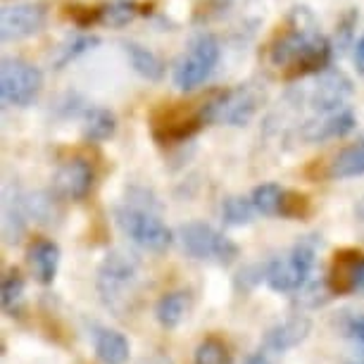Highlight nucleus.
Listing matches in <instances>:
<instances>
[{
	"label": "nucleus",
	"instance_id": "nucleus-1",
	"mask_svg": "<svg viewBox=\"0 0 364 364\" xmlns=\"http://www.w3.org/2000/svg\"><path fill=\"white\" fill-rule=\"evenodd\" d=\"M269 60L279 70H291L293 77L324 70L331 60V43L310 24H295L272 46Z\"/></svg>",
	"mask_w": 364,
	"mask_h": 364
},
{
	"label": "nucleus",
	"instance_id": "nucleus-2",
	"mask_svg": "<svg viewBox=\"0 0 364 364\" xmlns=\"http://www.w3.org/2000/svg\"><path fill=\"white\" fill-rule=\"evenodd\" d=\"M114 222L127 238L148 252H164L171 245V229L160 219V208L155 198L143 191V198H127L124 205L114 208Z\"/></svg>",
	"mask_w": 364,
	"mask_h": 364
},
{
	"label": "nucleus",
	"instance_id": "nucleus-3",
	"mask_svg": "<svg viewBox=\"0 0 364 364\" xmlns=\"http://www.w3.org/2000/svg\"><path fill=\"white\" fill-rule=\"evenodd\" d=\"M317 264V240L300 238L286 255H279L264 267V281L277 293H298L307 284Z\"/></svg>",
	"mask_w": 364,
	"mask_h": 364
},
{
	"label": "nucleus",
	"instance_id": "nucleus-4",
	"mask_svg": "<svg viewBox=\"0 0 364 364\" xmlns=\"http://www.w3.org/2000/svg\"><path fill=\"white\" fill-rule=\"evenodd\" d=\"M178 243L193 259L200 262H217V264H231L238 257V245L224 233H219L215 226L205 222H188L178 226Z\"/></svg>",
	"mask_w": 364,
	"mask_h": 364
},
{
	"label": "nucleus",
	"instance_id": "nucleus-5",
	"mask_svg": "<svg viewBox=\"0 0 364 364\" xmlns=\"http://www.w3.org/2000/svg\"><path fill=\"white\" fill-rule=\"evenodd\" d=\"M219 41L212 33H198L188 43V50L181 55V60L174 67V84L181 91H193L203 86L212 77L219 63Z\"/></svg>",
	"mask_w": 364,
	"mask_h": 364
},
{
	"label": "nucleus",
	"instance_id": "nucleus-6",
	"mask_svg": "<svg viewBox=\"0 0 364 364\" xmlns=\"http://www.w3.org/2000/svg\"><path fill=\"white\" fill-rule=\"evenodd\" d=\"M139 279V262L127 252H109L98 269V291L107 307L114 312L124 310V302L134 293Z\"/></svg>",
	"mask_w": 364,
	"mask_h": 364
},
{
	"label": "nucleus",
	"instance_id": "nucleus-7",
	"mask_svg": "<svg viewBox=\"0 0 364 364\" xmlns=\"http://www.w3.org/2000/svg\"><path fill=\"white\" fill-rule=\"evenodd\" d=\"M43 88V74L38 67L19 58H5L0 67V95L5 105L29 107Z\"/></svg>",
	"mask_w": 364,
	"mask_h": 364
},
{
	"label": "nucleus",
	"instance_id": "nucleus-8",
	"mask_svg": "<svg viewBox=\"0 0 364 364\" xmlns=\"http://www.w3.org/2000/svg\"><path fill=\"white\" fill-rule=\"evenodd\" d=\"M257 112V95L248 86H238L226 91L217 100L203 107L205 122H224L229 127H245Z\"/></svg>",
	"mask_w": 364,
	"mask_h": 364
},
{
	"label": "nucleus",
	"instance_id": "nucleus-9",
	"mask_svg": "<svg viewBox=\"0 0 364 364\" xmlns=\"http://www.w3.org/2000/svg\"><path fill=\"white\" fill-rule=\"evenodd\" d=\"M48 10L41 3H19L8 5L0 15V36L5 43L29 38L46 26Z\"/></svg>",
	"mask_w": 364,
	"mask_h": 364
},
{
	"label": "nucleus",
	"instance_id": "nucleus-10",
	"mask_svg": "<svg viewBox=\"0 0 364 364\" xmlns=\"http://www.w3.org/2000/svg\"><path fill=\"white\" fill-rule=\"evenodd\" d=\"M353 95V81L341 70H328L319 77L312 91V107L321 114H331L343 109L348 98Z\"/></svg>",
	"mask_w": 364,
	"mask_h": 364
},
{
	"label": "nucleus",
	"instance_id": "nucleus-11",
	"mask_svg": "<svg viewBox=\"0 0 364 364\" xmlns=\"http://www.w3.org/2000/svg\"><path fill=\"white\" fill-rule=\"evenodd\" d=\"M55 193L67 200H84L93 186V167L81 157L67 160L55 171Z\"/></svg>",
	"mask_w": 364,
	"mask_h": 364
},
{
	"label": "nucleus",
	"instance_id": "nucleus-12",
	"mask_svg": "<svg viewBox=\"0 0 364 364\" xmlns=\"http://www.w3.org/2000/svg\"><path fill=\"white\" fill-rule=\"evenodd\" d=\"M312 331V321L307 317H295L281 321V324L272 326L264 336V348L272 350V353H286V350H293L295 346H300L302 341L310 336Z\"/></svg>",
	"mask_w": 364,
	"mask_h": 364
},
{
	"label": "nucleus",
	"instance_id": "nucleus-13",
	"mask_svg": "<svg viewBox=\"0 0 364 364\" xmlns=\"http://www.w3.org/2000/svg\"><path fill=\"white\" fill-rule=\"evenodd\" d=\"M26 259H29L33 279L43 286H50L60 267V245L50 238H36L26 250Z\"/></svg>",
	"mask_w": 364,
	"mask_h": 364
},
{
	"label": "nucleus",
	"instance_id": "nucleus-14",
	"mask_svg": "<svg viewBox=\"0 0 364 364\" xmlns=\"http://www.w3.org/2000/svg\"><path fill=\"white\" fill-rule=\"evenodd\" d=\"M355 129V114L350 109H338V112L326 114L321 122L307 124V129L302 132V139L310 143H321V141H331V139H343L346 134H350Z\"/></svg>",
	"mask_w": 364,
	"mask_h": 364
},
{
	"label": "nucleus",
	"instance_id": "nucleus-15",
	"mask_svg": "<svg viewBox=\"0 0 364 364\" xmlns=\"http://www.w3.org/2000/svg\"><path fill=\"white\" fill-rule=\"evenodd\" d=\"M336 328L348 341V364H364V312H341Z\"/></svg>",
	"mask_w": 364,
	"mask_h": 364
},
{
	"label": "nucleus",
	"instance_id": "nucleus-16",
	"mask_svg": "<svg viewBox=\"0 0 364 364\" xmlns=\"http://www.w3.org/2000/svg\"><path fill=\"white\" fill-rule=\"evenodd\" d=\"M360 252L355 250H341L336 252L331 272H328L326 286L333 295H348L355 291V269L360 262Z\"/></svg>",
	"mask_w": 364,
	"mask_h": 364
},
{
	"label": "nucleus",
	"instance_id": "nucleus-17",
	"mask_svg": "<svg viewBox=\"0 0 364 364\" xmlns=\"http://www.w3.org/2000/svg\"><path fill=\"white\" fill-rule=\"evenodd\" d=\"M95 355L102 364H127L132 346H129L127 336L119 331H109V328H98L93 333Z\"/></svg>",
	"mask_w": 364,
	"mask_h": 364
},
{
	"label": "nucleus",
	"instance_id": "nucleus-18",
	"mask_svg": "<svg viewBox=\"0 0 364 364\" xmlns=\"http://www.w3.org/2000/svg\"><path fill=\"white\" fill-rule=\"evenodd\" d=\"M188 312V295L183 291L164 293L155 305V317L164 328H176Z\"/></svg>",
	"mask_w": 364,
	"mask_h": 364
},
{
	"label": "nucleus",
	"instance_id": "nucleus-19",
	"mask_svg": "<svg viewBox=\"0 0 364 364\" xmlns=\"http://www.w3.org/2000/svg\"><path fill=\"white\" fill-rule=\"evenodd\" d=\"M331 178H355L364 176V141L355 143V146L343 148L338 155L333 157L331 169H328Z\"/></svg>",
	"mask_w": 364,
	"mask_h": 364
},
{
	"label": "nucleus",
	"instance_id": "nucleus-20",
	"mask_svg": "<svg viewBox=\"0 0 364 364\" xmlns=\"http://www.w3.org/2000/svg\"><path fill=\"white\" fill-rule=\"evenodd\" d=\"M124 53L129 58V65L134 67V72L141 74L143 79H148V81L162 79L164 65L153 50H148V48H143L139 43H124Z\"/></svg>",
	"mask_w": 364,
	"mask_h": 364
},
{
	"label": "nucleus",
	"instance_id": "nucleus-21",
	"mask_svg": "<svg viewBox=\"0 0 364 364\" xmlns=\"http://www.w3.org/2000/svg\"><path fill=\"white\" fill-rule=\"evenodd\" d=\"M117 129V119L109 109H102V107H95L91 112L86 114V124H84V136L88 141L93 143H102L107 141L109 136L114 134Z\"/></svg>",
	"mask_w": 364,
	"mask_h": 364
},
{
	"label": "nucleus",
	"instance_id": "nucleus-22",
	"mask_svg": "<svg viewBox=\"0 0 364 364\" xmlns=\"http://www.w3.org/2000/svg\"><path fill=\"white\" fill-rule=\"evenodd\" d=\"M257 210L252 205L250 198H240V196H229L222 203V219L229 226H245L255 219Z\"/></svg>",
	"mask_w": 364,
	"mask_h": 364
},
{
	"label": "nucleus",
	"instance_id": "nucleus-23",
	"mask_svg": "<svg viewBox=\"0 0 364 364\" xmlns=\"http://www.w3.org/2000/svg\"><path fill=\"white\" fill-rule=\"evenodd\" d=\"M252 205H255L257 215L264 217H277L281 212V200H284V188L279 183H262L252 191L250 196Z\"/></svg>",
	"mask_w": 364,
	"mask_h": 364
},
{
	"label": "nucleus",
	"instance_id": "nucleus-24",
	"mask_svg": "<svg viewBox=\"0 0 364 364\" xmlns=\"http://www.w3.org/2000/svg\"><path fill=\"white\" fill-rule=\"evenodd\" d=\"M196 364H231L229 346L219 336H208L200 346L196 348Z\"/></svg>",
	"mask_w": 364,
	"mask_h": 364
},
{
	"label": "nucleus",
	"instance_id": "nucleus-25",
	"mask_svg": "<svg viewBox=\"0 0 364 364\" xmlns=\"http://www.w3.org/2000/svg\"><path fill=\"white\" fill-rule=\"evenodd\" d=\"M312 212L310 198L298 193V191H284V200H281V217L286 219H305Z\"/></svg>",
	"mask_w": 364,
	"mask_h": 364
},
{
	"label": "nucleus",
	"instance_id": "nucleus-26",
	"mask_svg": "<svg viewBox=\"0 0 364 364\" xmlns=\"http://www.w3.org/2000/svg\"><path fill=\"white\" fill-rule=\"evenodd\" d=\"M24 295V279L17 269L5 274L3 279V307L5 312H15V307L22 302Z\"/></svg>",
	"mask_w": 364,
	"mask_h": 364
},
{
	"label": "nucleus",
	"instance_id": "nucleus-27",
	"mask_svg": "<svg viewBox=\"0 0 364 364\" xmlns=\"http://www.w3.org/2000/svg\"><path fill=\"white\" fill-rule=\"evenodd\" d=\"M136 5L134 3H127V0H119V3H112L107 8L100 10V19L109 26H124L129 24L132 19L136 17Z\"/></svg>",
	"mask_w": 364,
	"mask_h": 364
},
{
	"label": "nucleus",
	"instance_id": "nucleus-28",
	"mask_svg": "<svg viewBox=\"0 0 364 364\" xmlns=\"http://www.w3.org/2000/svg\"><path fill=\"white\" fill-rule=\"evenodd\" d=\"M93 46H98V38L95 36H81V38H74L70 46L65 48L63 50V58L58 60V67H65L70 60H74V58H79L81 53H86L88 48H93Z\"/></svg>",
	"mask_w": 364,
	"mask_h": 364
},
{
	"label": "nucleus",
	"instance_id": "nucleus-29",
	"mask_svg": "<svg viewBox=\"0 0 364 364\" xmlns=\"http://www.w3.org/2000/svg\"><path fill=\"white\" fill-rule=\"evenodd\" d=\"M355 65H357V70L364 74V36L357 41V46H355Z\"/></svg>",
	"mask_w": 364,
	"mask_h": 364
},
{
	"label": "nucleus",
	"instance_id": "nucleus-30",
	"mask_svg": "<svg viewBox=\"0 0 364 364\" xmlns=\"http://www.w3.org/2000/svg\"><path fill=\"white\" fill-rule=\"evenodd\" d=\"M355 291H364V255L360 257L355 269Z\"/></svg>",
	"mask_w": 364,
	"mask_h": 364
},
{
	"label": "nucleus",
	"instance_id": "nucleus-31",
	"mask_svg": "<svg viewBox=\"0 0 364 364\" xmlns=\"http://www.w3.org/2000/svg\"><path fill=\"white\" fill-rule=\"evenodd\" d=\"M243 364H272L269 362V357H267V353H262V350H257V353H252L245 357V362Z\"/></svg>",
	"mask_w": 364,
	"mask_h": 364
},
{
	"label": "nucleus",
	"instance_id": "nucleus-32",
	"mask_svg": "<svg viewBox=\"0 0 364 364\" xmlns=\"http://www.w3.org/2000/svg\"><path fill=\"white\" fill-rule=\"evenodd\" d=\"M141 364H171L169 357H164V355H153V357H146Z\"/></svg>",
	"mask_w": 364,
	"mask_h": 364
},
{
	"label": "nucleus",
	"instance_id": "nucleus-33",
	"mask_svg": "<svg viewBox=\"0 0 364 364\" xmlns=\"http://www.w3.org/2000/svg\"><path fill=\"white\" fill-rule=\"evenodd\" d=\"M355 217H357V222H362L364 224V196L357 200V205H355Z\"/></svg>",
	"mask_w": 364,
	"mask_h": 364
}]
</instances>
